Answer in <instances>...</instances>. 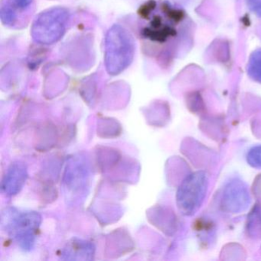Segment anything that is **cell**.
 <instances>
[{
    "instance_id": "obj_1",
    "label": "cell",
    "mask_w": 261,
    "mask_h": 261,
    "mask_svg": "<svg viewBox=\"0 0 261 261\" xmlns=\"http://www.w3.org/2000/svg\"><path fill=\"white\" fill-rule=\"evenodd\" d=\"M138 14L140 39L149 56L170 62L190 42L192 25L179 7L163 0H150L140 7Z\"/></svg>"
},
{
    "instance_id": "obj_2",
    "label": "cell",
    "mask_w": 261,
    "mask_h": 261,
    "mask_svg": "<svg viewBox=\"0 0 261 261\" xmlns=\"http://www.w3.org/2000/svg\"><path fill=\"white\" fill-rule=\"evenodd\" d=\"M135 53V44L130 33L120 25L110 29L105 39V65L113 75L120 74L129 66Z\"/></svg>"
},
{
    "instance_id": "obj_3",
    "label": "cell",
    "mask_w": 261,
    "mask_h": 261,
    "mask_svg": "<svg viewBox=\"0 0 261 261\" xmlns=\"http://www.w3.org/2000/svg\"><path fill=\"white\" fill-rule=\"evenodd\" d=\"M69 13L64 8H53L40 13L32 29V36L38 43L51 45L65 34Z\"/></svg>"
},
{
    "instance_id": "obj_4",
    "label": "cell",
    "mask_w": 261,
    "mask_h": 261,
    "mask_svg": "<svg viewBox=\"0 0 261 261\" xmlns=\"http://www.w3.org/2000/svg\"><path fill=\"white\" fill-rule=\"evenodd\" d=\"M207 186L208 178L204 172H194L182 181L177 193V204L183 215H194L199 209Z\"/></svg>"
},
{
    "instance_id": "obj_5",
    "label": "cell",
    "mask_w": 261,
    "mask_h": 261,
    "mask_svg": "<svg viewBox=\"0 0 261 261\" xmlns=\"http://www.w3.org/2000/svg\"><path fill=\"white\" fill-rule=\"evenodd\" d=\"M34 0H3L1 19L5 25L18 27L25 24L33 12Z\"/></svg>"
},
{
    "instance_id": "obj_6",
    "label": "cell",
    "mask_w": 261,
    "mask_h": 261,
    "mask_svg": "<svg viewBox=\"0 0 261 261\" xmlns=\"http://www.w3.org/2000/svg\"><path fill=\"white\" fill-rule=\"evenodd\" d=\"M250 202L247 186L241 181L229 183L223 193L222 207L226 212L238 213L245 210Z\"/></svg>"
},
{
    "instance_id": "obj_7",
    "label": "cell",
    "mask_w": 261,
    "mask_h": 261,
    "mask_svg": "<svg viewBox=\"0 0 261 261\" xmlns=\"http://www.w3.org/2000/svg\"><path fill=\"white\" fill-rule=\"evenodd\" d=\"M247 73L253 80L261 83V50L255 51L250 56Z\"/></svg>"
},
{
    "instance_id": "obj_8",
    "label": "cell",
    "mask_w": 261,
    "mask_h": 261,
    "mask_svg": "<svg viewBox=\"0 0 261 261\" xmlns=\"http://www.w3.org/2000/svg\"><path fill=\"white\" fill-rule=\"evenodd\" d=\"M247 228L253 237L261 236V207L256 205L249 215Z\"/></svg>"
},
{
    "instance_id": "obj_9",
    "label": "cell",
    "mask_w": 261,
    "mask_h": 261,
    "mask_svg": "<svg viewBox=\"0 0 261 261\" xmlns=\"http://www.w3.org/2000/svg\"><path fill=\"white\" fill-rule=\"evenodd\" d=\"M247 162L255 168H261V146L253 148L247 155Z\"/></svg>"
},
{
    "instance_id": "obj_10",
    "label": "cell",
    "mask_w": 261,
    "mask_h": 261,
    "mask_svg": "<svg viewBox=\"0 0 261 261\" xmlns=\"http://www.w3.org/2000/svg\"><path fill=\"white\" fill-rule=\"evenodd\" d=\"M246 1L249 8L259 17H261V0H246Z\"/></svg>"
}]
</instances>
